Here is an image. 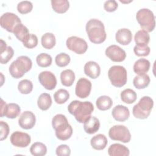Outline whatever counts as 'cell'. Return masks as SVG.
<instances>
[{"mask_svg":"<svg viewBox=\"0 0 156 156\" xmlns=\"http://www.w3.org/2000/svg\"><path fill=\"white\" fill-rule=\"evenodd\" d=\"M68 110L73 115L76 121L83 123L94 110V106L90 101L82 102L78 100L73 101L68 106Z\"/></svg>","mask_w":156,"mask_h":156,"instance_id":"cell-1","label":"cell"},{"mask_svg":"<svg viewBox=\"0 0 156 156\" xmlns=\"http://www.w3.org/2000/svg\"><path fill=\"white\" fill-rule=\"evenodd\" d=\"M85 30L90 41L94 44L103 43L107 37L104 23L98 19H91L86 24Z\"/></svg>","mask_w":156,"mask_h":156,"instance_id":"cell-2","label":"cell"},{"mask_svg":"<svg viewBox=\"0 0 156 156\" xmlns=\"http://www.w3.org/2000/svg\"><path fill=\"white\" fill-rule=\"evenodd\" d=\"M32 66L31 59L26 55H21L13 61L9 66V73L15 79L22 77L30 70Z\"/></svg>","mask_w":156,"mask_h":156,"instance_id":"cell-3","label":"cell"},{"mask_svg":"<svg viewBox=\"0 0 156 156\" xmlns=\"http://www.w3.org/2000/svg\"><path fill=\"white\" fill-rule=\"evenodd\" d=\"M154 106L152 99L147 96L142 97L138 103L135 105L132 109L133 115L138 119H144L147 118Z\"/></svg>","mask_w":156,"mask_h":156,"instance_id":"cell-4","label":"cell"},{"mask_svg":"<svg viewBox=\"0 0 156 156\" xmlns=\"http://www.w3.org/2000/svg\"><path fill=\"white\" fill-rule=\"evenodd\" d=\"M136 19L143 30L151 32L155 29V16L150 9L146 8L140 9L136 12Z\"/></svg>","mask_w":156,"mask_h":156,"instance_id":"cell-5","label":"cell"},{"mask_svg":"<svg viewBox=\"0 0 156 156\" xmlns=\"http://www.w3.org/2000/svg\"><path fill=\"white\" fill-rule=\"evenodd\" d=\"M108 77L113 86L122 87L126 85L127 81V70L122 66H112L108 69Z\"/></svg>","mask_w":156,"mask_h":156,"instance_id":"cell-6","label":"cell"},{"mask_svg":"<svg viewBox=\"0 0 156 156\" xmlns=\"http://www.w3.org/2000/svg\"><path fill=\"white\" fill-rule=\"evenodd\" d=\"M109 137L115 141L129 143L131 139V134L128 128L123 125H115L108 131Z\"/></svg>","mask_w":156,"mask_h":156,"instance_id":"cell-7","label":"cell"},{"mask_svg":"<svg viewBox=\"0 0 156 156\" xmlns=\"http://www.w3.org/2000/svg\"><path fill=\"white\" fill-rule=\"evenodd\" d=\"M21 23V21L20 18L13 13L6 12L2 14L1 16V26L11 33H13L15 27Z\"/></svg>","mask_w":156,"mask_h":156,"instance_id":"cell-8","label":"cell"},{"mask_svg":"<svg viewBox=\"0 0 156 156\" xmlns=\"http://www.w3.org/2000/svg\"><path fill=\"white\" fill-rule=\"evenodd\" d=\"M66 47L77 54H84L88 49L87 41L80 37L71 36L67 38L66 41Z\"/></svg>","mask_w":156,"mask_h":156,"instance_id":"cell-9","label":"cell"},{"mask_svg":"<svg viewBox=\"0 0 156 156\" xmlns=\"http://www.w3.org/2000/svg\"><path fill=\"white\" fill-rule=\"evenodd\" d=\"M91 87V82L88 79L85 77L79 79L75 88L76 95L82 99L87 98L90 94Z\"/></svg>","mask_w":156,"mask_h":156,"instance_id":"cell-10","label":"cell"},{"mask_svg":"<svg viewBox=\"0 0 156 156\" xmlns=\"http://www.w3.org/2000/svg\"><path fill=\"white\" fill-rule=\"evenodd\" d=\"M105 54L108 58L115 62H122L126 57L125 51L115 44H112L107 47L105 49Z\"/></svg>","mask_w":156,"mask_h":156,"instance_id":"cell-11","label":"cell"},{"mask_svg":"<svg viewBox=\"0 0 156 156\" xmlns=\"http://www.w3.org/2000/svg\"><path fill=\"white\" fill-rule=\"evenodd\" d=\"M10 142L15 147H26L31 141L30 136L25 132L15 131L10 136Z\"/></svg>","mask_w":156,"mask_h":156,"instance_id":"cell-12","label":"cell"},{"mask_svg":"<svg viewBox=\"0 0 156 156\" xmlns=\"http://www.w3.org/2000/svg\"><path fill=\"white\" fill-rule=\"evenodd\" d=\"M38 80L41 85L48 90H52L57 85L55 76L49 71L41 72L38 75Z\"/></svg>","mask_w":156,"mask_h":156,"instance_id":"cell-13","label":"cell"},{"mask_svg":"<svg viewBox=\"0 0 156 156\" xmlns=\"http://www.w3.org/2000/svg\"><path fill=\"white\" fill-rule=\"evenodd\" d=\"M36 122V118L35 115L30 111H24L23 112L19 119L18 124L24 129H30L33 128Z\"/></svg>","mask_w":156,"mask_h":156,"instance_id":"cell-14","label":"cell"},{"mask_svg":"<svg viewBox=\"0 0 156 156\" xmlns=\"http://www.w3.org/2000/svg\"><path fill=\"white\" fill-rule=\"evenodd\" d=\"M52 126L55 133L62 132L71 127L68 123L66 117L62 114H57L52 118Z\"/></svg>","mask_w":156,"mask_h":156,"instance_id":"cell-15","label":"cell"},{"mask_svg":"<svg viewBox=\"0 0 156 156\" xmlns=\"http://www.w3.org/2000/svg\"><path fill=\"white\" fill-rule=\"evenodd\" d=\"M112 115L116 121L124 122L129 119L130 112L127 107L122 105H118L113 108Z\"/></svg>","mask_w":156,"mask_h":156,"instance_id":"cell-16","label":"cell"},{"mask_svg":"<svg viewBox=\"0 0 156 156\" xmlns=\"http://www.w3.org/2000/svg\"><path fill=\"white\" fill-rule=\"evenodd\" d=\"M84 73L89 77L95 79L101 74V68L98 63L94 61H89L85 63L83 68Z\"/></svg>","mask_w":156,"mask_h":156,"instance_id":"cell-17","label":"cell"},{"mask_svg":"<svg viewBox=\"0 0 156 156\" xmlns=\"http://www.w3.org/2000/svg\"><path fill=\"white\" fill-rule=\"evenodd\" d=\"M115 38L118 43L122 45H127L132 41V34L129 29L122 28L116 32Z\"/></svg>","mask_w":156,"mask_h":156,"instance_id":"cell-18","label":"cell"},{"mask_svg":"<svg viewBox=\"0 0 156 156\" xmlns=\"http://www.w3.org/2000/svg\"><path fill=\"white\" fill-rule=\"evenodd\" d=\"M99 120L95 116H90L83 122V129L88 134L95 133L99 130Z\"/></svg>","mask_w":156,"mask_h":156,"instance_id":"cell-19","label":"cell"},{"mask_svg":"<svg viewBox=\"0 0 156 156\" xmlns=\"http://www.w3.org/2000/svg\"><path fill=\"white\" fill-rule=\"evenodd\" d=\"M108 154L110 156H128L130 151L128 147L119 143H115L108 147Z\"/></svg>","mask_w":156,"mask_h":156,"instance_id":"cell-20","label":"cell"},{"mask_svg":"<svg viewBox=\"0 0 156 156\" xmlns=\"http://www.w3.org/2000/svg\"><path fill=\"white\" fill-rule=\"evenodd\" d=\"M108 143L107 138L104 134H98L93 136L90 140L91 147L97 151L104 149Z\"/></svg>","mask_w":156,"mask_h":156,"instance_id":"cell-21","label":"cell"},{"mask_svg":"<svg viewBox=\"0 0 156 156\" xmlns=\"http://www.w3.org/2000/svg\"><path fill=\"white\" fill-rule=\"evenodd\" d=\"M150 62L146 58H140L133 65V71L137 74H146L149 69Z\"/></svg>","mask_w":156,"mask_h":156,"instance_id":"cell-22","label":"cell"},{"mask_svg":"<svg viewBox=\"0 0 156 156\" xmlns=\"http://www.w3.org/2000/svg\"><path fill=\"white\" fill-rule=\"evenodd\" d=\"M60 80L63 85L71 87L75 80V74L73 70L67 69L60 73Z\"/></svg>","mask_w":156,"mask_h":156,"instance_id":"cell-23","label":"cell"},{"mask_svg":"<svg viewBox=\"0 0 156 156\" xmlns=\"http://www.w3.org/2000/svg\"><path fill=\"white\" fill-rule=\"evenodd\" d=\"M13 34L17 39L21 41L23 43L28 38L30 34H29L27 27L22 23L19 24L15 27L13 30Z\"/></svg>","mask_w":156,"mask_h":156,"instance_id":"cell-24","label":"cell"},{"mask_svg":"<svg viewBox=\"0 0 156 156\" xmlns=\"http://www.w3.org/2000/svg\"><path fill=\"white\" fill-rule=\"evenodd\" d=\"M150 81V77L147 74H138L134 77L133 84L137 89H144L149 85Z\"/></svg>","mask_w":156,"mask_h":156,"instance_id":"cell-25","label":"cell"},{"mask_svg":"<svg viewBox=\"0 0 156 156\" xmlns=\"http://www.w3.org/2000/svg\"><path fill=\"white\" fill-rule=\"evenodd\" d=\"M51 2L52 9L57 13H64L69 7V2L67 0H52Z\"/></svg>","mask_w":156,"mask_h":156,"instance_id":"cell-26","label":"cell"},{"mask_svg":"<svg viewBox=\"0 0 156 156\" xmlns=\"http://www.w3.org/2000/svg\"><path fill=\"white\" fill-rule=\"evenodd\" d=\"M37 105L40 109L45 111L48 110L52 105V99L51 95L46 93L41 94L37 100Z\"/></svg>","mask_w":156,"mask_h":156,"instance_id":"cell-27","label":"cell"},{"mask_svg":"<svg viewBox=\"0 0 156 156\" xmlns=\"http://www.w3.org/2000/svg\"><path fill=\"white\" fill-rule=\"evenodd\" d=\"M96 105L99 110L102 111H105L112 107L113 105V101L109 96L103 95L99 96L96 99Z\"/></svg>","mask_w":156,"mask_h":156,"instance_id":"cell-28","label":"cell"},{"mask_svg":"<svg viewBox=\"0 0 156 156\" xmlns=\"http://www.w3.org/2000/svg\"><path fill=\"white\" fill-rule=\"evenodd\" d=\"M42 46L47 49H51L54 47L56 43L55 35L51 32H46L43 34L41 38Z\"/></svg>","mask_w":156,"mask_h":156,"instance_id":"cell-29","label":"cell"},{"mask_svg":"<svg viewBox=\"0 0 156 156\" xmlns=\"http://www.w3.org/2000/svg\"><path fill=\"white\" fill-rule=\"evenodd\" d=\"M21 112V108L15 103H9L6 105L4 116L8 118L14 119L16 118Z\"/></svg>","mask_w":156,"mask_h":156,"instance_id":"cell-30","label":"cell"},{"mask_svg":"<svg viewBox=\"0 0 156 156\" xmlns=\"http://www.w3.org/2000/svg\"><path fill=\"white\" fill-rule=\"evenodd\" d=\"M121 99L123 102L130 104L136 100L137 94L134 90L130 88H127L121 91Z\"/></svg>","mask_w":156,"mask_h":156,"instance_id":"cell-31","label":"cell"},{"mask_svg":"<svg viewBox=\"0 0 156 156\" xmlns=\"http://www.w3.org/2000/svg\"><path fill=\"white\" fill-rule=\"evenodd\" d=\"M30 152L34 156H43L47 153V147L44 144L41 142H35L30 147Z\"/></svg>","mask_w":156,"mask_h":156,"instance_id":"cell-32","label":"cell"},{"mask_svg":"<svg viewBox=\"0 0 156 156\" xmlns=\"http://www.w3.org/2000/svg\"><path fill=\"white\" fill-rule=\"evenodd\" d=\"M136 44H147L150 41V36L144 30H140L136 32L134 36Z\"/></svg>","mask_w":156,"mask_h":156,"instance_id":"cell-33","label":"cell"},{"mask_svg":"<svg viewBox=\"0 0 156 156\" xmlns=\"http://www.w3.org/2000/svg\"><path fill=\"white\" fill-rule=\"evenodd\" d=\"M69 98V93L65 89H59L54 94L55 102L58 104L65 103Z\"/></svg>","mask_w":156,"mask_h":156,"instance_id":"cell-34","label":"cell"},{"mask_svg":"<svg viewBox=\"0 0 156 156\" xmlns=\"http://www.w3.org/2000/svg\"><path fill=\"white\" fill-rule=\"evenodd\" d=\"M51 56L46 53H41L36 57V62L37 65L42 68H46L49 66L52 63Z\"/></svg>","mask_w":156,"mask_h":156,"instance_id":"cell-35","label":"cell"},{"mask_svg":"<svg viewBox=\"0 0 156 156\" xmlns=\"http://www.w3.org/2000/svg\"><path fill=\"white\" fill-rule=\"evenodd\" d=\"M18 90L23 94H29L33 90L32 82L28 79H23L18 83Z\"/></svg>","mask_w":156,"mask_h":156,"instance_id":"cell-36","label":"cell"},{"mask_svg":"<svg viewBox=\"0 0 156 156\" xmlns=\"http://www.w3.org/2000/svg\"><path fill=\"white\" fill-rule=\"evenodd\" d=\"M70 60V56L65 52H61L57 54L55 57V62L59 67H65L67 66L69 63Z\"/></svg>","mask_w":156,"mask_h":156,"instance_id":"cell-37","label":"cell"},{"mask_svg":"<svg viewBox=\"0 0 156 156\" xmlns=\"http://www.w3.org/2000/svg\"><path fill=\"white\" fill-rule=\"evenodd\" d=\"M151 49L147 44H136L133 48V52L136 56L145 57L149 54Z\"/></svg>","mask_w":156,"mask_h":156,"instance_id":"cell-38","label":"cell"},{"mask_svg":"<svg viewBox=\"0 0 156 156\" xmlns=\"http://www.w3.org/2000/svg\"><path fill=\"white\" fill-rule=\"evenodd\" d=\"M14 54V51L11 46H7L6 49L1 52L0 54V62L1 64L7 63L12 58Z\"/></svg>","mask_w":156,"mask_h":156,"instance_id":"cell-39","label":"cell"},{"mask_svg":"<svg viewBox=\"0 0 156 156\" xmlns=\"http://www.w3.org/2000/svg\"><path fill=\"white\" fill-rule=\"evenodd\" d=\"M33 4L30 1H23L20 2L17 5L18 12L21 14H26L32 11Z\"/></svg>","mask_w":156,"mask_h":156,"instance_id":"cell-40","label":"cell"},{"mask_svg":"<svg viewBox=\"0 0 156 156\" xmlns=\"http://www.w3.org/2000/svg\"><path fill=\"white\" fill-rule=\"evenodd\" d=\"M38 44V38L33 34H30L28 38L23 43L24 47L28 49H32L36 47Z\"/></svg>","mask_w":156,"mask_h":156,"instance_id":"cell-41","label":"cell"},{"mask_svg":"<svg viewBox=\"0 0 156 156\" xmlns=\"http://www.w3.org/2000/svg\"><path fill=\"white\" fill-rule=\"evenodd\" d=\"M55 153L58 156H68L71 154V149L68 145L61 144L56 148Z\"/></svg>","mask_w":156,"mask_h":156,"instance_id":"cell-42","label":"cell"},{"mask_svg":"<svg viewBox=\"0 0 156 156\" xmlns=\"http://www.w3.org/2000/svg\"><path fill=\"white\" fill-rule=\"evenodd\" d=\"M0 130H1V141L6 139L10 131L8 124L3 121H0Z\"/></svg>","mask_w":156,"mask_h":156,"instance_id":"cell-43","label":"cell"},{"mask_svg":"<svg viewBox=\"0 0 156 156\" xmlns=\"http://www.w3.org/2000/svg\"><path fill=\"white\" fill-rule=\"evenodd\" d=\"M73 134V128L72 127H70L67 130L60 132V133H56L55 136L56 137L60 140L65 141L68 139H69Z\"/></svg>","mask_w":156,"mask_h":156,"instance_id":"cell-44","label":"cell"},{"mask_svg":"<svg viewBox=\"0 0 156 156\" xmlns=\"http://www.w3.org/2000/svg\"><path fill=\"white\" fill-rule=\"evenodd\" d=\"M118 7L117 2L115 0H108L104 2V8L108 12H115Z\"/></svg>","mask_w":156,"mask_h":156,"instance_id":"cell-45","label":"cell"},{"mask_svg":"<svg viewBox=\"0 0 156 156\" xmlns=\"http://www.w3.org/2000/svg\"><path fill=\"white\" fill-rule=\"evenodd\" d=\"M6 105H7V104L5 103V102H4L2 99H1V117H3L4 116Z\"/></svg>","mask_w":156,"mask_h":156,"instance_id":"cell-46","label":"cell"},{"mask_svg":"<svg viewBox=\"0 0 156 156\" xmlns=\"http://www.w3.org/2000/svg\"><path fill=\"white\" fill-rule=\"evenodd\" d=\"M7 44L3 40H1V52L4 51L6 48H7Z\"/></svg>","mask_w":156,"mask_h":156,"instance_id":"cell-47","label":"cell"},{"mask_svg":"<svg viewBox=\"0 0 156 156\" xmlns=\"http://www.w3.org/2000/svg\"><path fill=\"white\" fill-rule=\"evenodd\" d=\"M1 79H2V80H1V86H2V84H3V81H2V79H3V78H4V76H3V74H2V73H1Z\"/></svg>","mask_w":156,"mask_h":156,"instance_id":"cell-48","label":"cell"}]
</instances>
